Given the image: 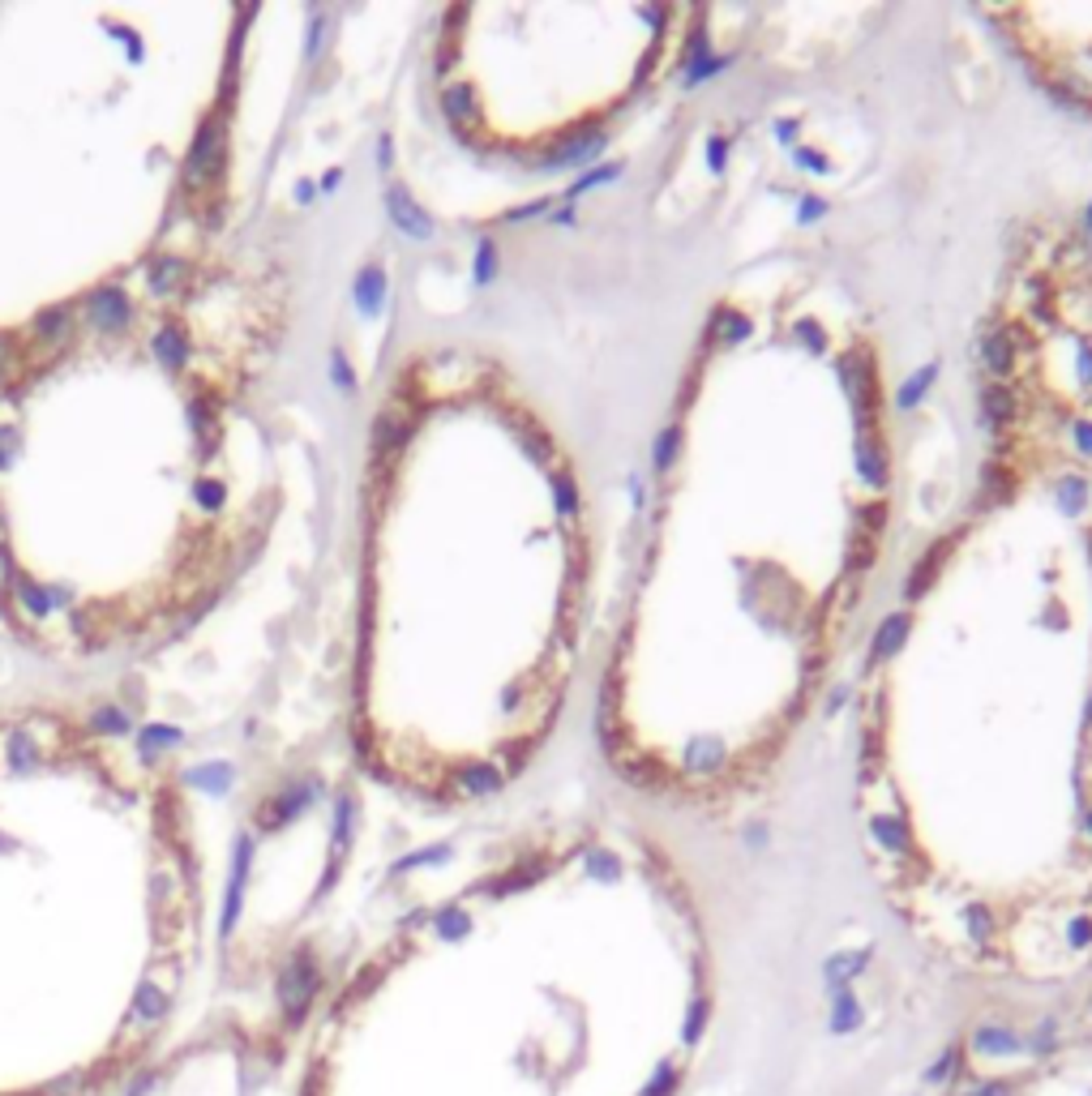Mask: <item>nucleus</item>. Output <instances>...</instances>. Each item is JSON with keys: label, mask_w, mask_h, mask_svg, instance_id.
<instances>
[{"label": "nucleus", "mask_w": 1092, "mask_h": 1096, "mask_svg": "<svg viewBox=\"0 0 1092 1096\" xmlns=\"http://www.w3.org/2000/svg\"><path fill=\"white\" fill-rule=\"evenodd\" d=\"M1088 720H1092V711H1088Z\"/></svg>", "instance_id": "10"}, {"label": "nucleus", "mask_w": 1092, "mask_h": 1096, "mask_svg": "<svg viewBox=\"0 0 1092 1096\" xmlns=\"http://www.w3.org/2000/svg\"><path fill=\"white\" fill-rule=\"evenodd\" d=\"M930 372H934V369L917 372V377H913V386H904V394H899V398H904V407H908V403H917V398H921V390L930 386Z\"/></svg>", "instance_id": "8"}, {"label": "nucleus", "mask_w": 1092, "mask_h": 1096, "mask_svg": "<svg viewBox=\"0 0 1092 1096\" xmlns=\"http://www.w3.org/2000/svg\"><path fill=\"white\" fill-rule=\"evenodd\" d=\"M1075 441H1084V446L1092 450V424H1079V429H1075Z\"/></svg>", "instance_id": "9"}, {"label": "nucleus", "mask_w": 1092, "mask_h": 1096, "mask_svg": "<svg viewBox=\"0 0 1092 1096\" xmlns=\"http://www.w3.org/2000/svg\"><path fill=\"white\" fill-rule=\"evenodd\" d=\"M716 1015L694 903L647 848H531L339 994L305 1096H682Z\"/></svg>", "instance_id": "1"}, {"label": "nucleus", "mask_w": 1092, "mask_h": 1096, "mask_svg": "<svg viewBox=\"0 0 1092 1096\" xmlns=\"http://www.w3.org/2000/svg\"><path fill=\"white\" fill-rule=\"evenodd\" d=\"M985 411H990V420H1007V415L1015 411L1011 390H1002V386H990V390H985Z\"/></svg>", "instance_id": "5"}, {"label": "nucleus", "mask_w": 1092, "mask_h": 1096, "mask_svg": "<svg viewBox=\"0 0 1092 1096\" xmlns=\"http://www.w3.org/2000/svg\"><path fill=\"white\" fill-rule=\"evenodd\" d=\"M848 552H853V557H848V566H853V569H865L878 557V552H874V527H870V523H861V527L853 531Z\"/></svg>", "instance_id": "3"}, {"label": "nucleus", "mask_w": 1092, "mask_h": 1096, "mask_svg": "<svg viewBox=\"0 0 1092 1096\" xmlns=\"http://www.w3.org/2000/svg\"><path fill=\"white\" fill-rule=\"evenodd\" d=\"M1088 223H1092V215H1088Z\"/></svg>", "instance_id": "11"}, {"label": "nucleus", "mask_w": 1092, "mask_h": 1096, "mask_svg": "<svg viewBox=\"0 0 1092 1096\" xmlns=\"http://www.w3.org/2000/svg\"><path fill=\"white\" fill-rule=\"evenodd\" d=\"M925 1096H1092V977L1067 998L973 1019Z\"/></svg>", "instance_id": "2"}, {"label": "nucleus", "mask_w": 1092, "mask_h": 1096, "mask_svg": "<svg viewBox=\"0 0 1092 1096\" xmlns=\"http://www.w3.org/2000/svg\"><path fill=\"white\" fill-rule=\"evenodd\" d=\"M985 360H990V369H994V372H1007V369H1011L1007 334H998V338H990V343H985Z\"/></svg>", "instance_id": "7"}, {"label": "nucleus", "mask_w": 1092, "mask_h": 1096, "mask_svg": "<svg viewBox=\"0 0 1092 1096\" xmlns=\"http://www.w3.org/2000/svg\"><path fill=\"white\" fill-rule=\"evenodd\" d=\"M904 634H908V617H891V621L882 626V634L874 638V655H887V651H891Z\"/></svg>", "instance_id": "4"}, {"label": "nucleus", "mask_w": 1092, "mask_h": 1096, "mask_svg": "<svg viewBox=\"0 0 1092 1096\" xmlns=\"http://www.w3.org/2000/svg\"><path fill=\"white\" fill-rule=\"evenodd\" d=\"M391 201H394V215H399V223H403V227H411V232H420V235L429 232V223H425V218L416 215V206H411V201H408V197H403V193H394Z\"/></svg>", "instance_id": "6"}]
</instances>
